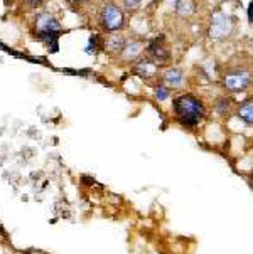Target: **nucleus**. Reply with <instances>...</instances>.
<instances>
[{
    "mask_svg": "<svg viewBox=\"0 0 253 254\" xmlns=\"http://www.w3.org/2000/svg\"><path fill=\"white\" fill-rule=\"evenodd\" d=\"M125 2V7L128 10H132V8H137V5L140 3V0H123Z\"/></svg>",
    "mask_w": 253,
    "mask_h": 254,
    "instance_id": "17",
    "label": "nucleus"
},
{
    "mask_svg": "<svg viewBox=\"0 0 253 254\" xmlns=\"http://www.w3.org/2000/svg\"><path fill=\"white\" fill-rule=\"evenodd\" d=\"M172 108L175 120L184 128H194L198 127L201 120L204 118L206 110L199 98L194 94H182L172 101Z\"/></svg>",
    "mask_w": 253,
    "mask_h": 254,
    "instance_id": "1",
    "label": "nucleus"
},
{
    "mask_svg": "<svg viewBox=\"0 0 253 254\" xmlns=\"http://www.w3.org/2000/svg\"><path fill=\"white\" fill-rule=\"evenodd\" d=\"M36 25L37 32H61V25L48 12H42L36 17Z\"/></svg>",
    "mask_w": 253,
    "mask_h": 254,
    "instance_id": "6",
    "label": "nucleus"
},
{
    "mask_svg": "<svg viewBox=\"0 0 253 254\" xmlns=\"http://www.w3.org/2000/svg\"><path fill=\"white\" fill-rule=\"evenodd\" d=\"M27 2H31V3H39V2H42V0H27Z\"/></svg>",
    "mask_w": 253,
    "mask_h": 254,
    "instance_id": "19",
    "label": "nucleus"
},
{
    "mask_svg": "<svg viewBox=\"0 0 253 254\" xmlns=\"http://www.w3.org/2000/svg\"><path fill=\"white\" fill-rule=\"evenodd\" d=\"M223 84L231 93L245 91L248 86L252 84V74L247 69H237L233 72H228V74L223 77Z\"/></svg>",
    "mask_w": 253,
    "mask_h": 254,
    "instance_id": "2",
    "label": "nucleus"
},
{
    "mask_svg": "<svg viewBox=\"0 0 253 254\" xmlns=\"http://www.w3.org/2000/svg\"><path fill=\"white\" fill-rule=\"evenodd\" d=\"M231 31H233V19L228 14H225V12H216L213 15L209 36L213 39H225L230 36Z\"/></svg>",
    "mask_w": 253,
    "mask_h": 254,
    "instance_id": "3",
    "label": "nucleus"
},
{
    "mask_svg": "<svg viewBox=\"0 0 253 254\" xmlns=\"http://www.w3.org/2000/svg\"><path fill=\"white\" fill-rule=\"evenodd\" d=\"M108 47L115 53H123V47H125V41L120 36H113L108 41Z\"/></svg>",
    "mask_w": 253,
    "mask_h": 254,
    "instance_id": "13",
    "label": "nucleus"
},
{
    "mask_svg": "<svg viewBox=\"0 0 253 254\" xmlns=\"http://www.w3.org/2000/svg\"><path fill=\"white\" fill-rule=\"evenodd\" d=\"M140 51H142V47H140L139 42H130V44H125V47H123V54H125L127 59H135Z\"/></svg>",
    "mask_w": 253,
    "mask_h": 254,
    "instance_id": "12",
    "label": "nucleus"
},
{
    "mask_svg": "<svg viewBox=\"0 0 253 254\" xmlns=\"http://www.w3.org/2000/svg\"><path fill=\"white\" fill-rule=\"evenodd\" d=\"M156 98L159 101H166L169 98V88L166 84H159L156 86Z\"/></svg>",
    "mask_w": 253,
    "mask_h": 254,
    "instance_id": "16",
    "label": "nucleus"
},
{
    "mask_svg": "<svg viewBox=\"0 0 253 254\" xmlns=\"http://www.w3.org/2000/svg\"><path fill=\"white\" fill-rule=\"evenodd\" d=\"M96 51H98V36L96 34H91V37L88 39V46H86V49H84V53L95 54Z\"/></svg>",
    "mask_w": 253,
    "mask_h": 254,
    "instance_id": "15",
    "label": "nucleus"
},
{
    "mask_svg": "<svg viewBox=\"0 0 253 254\" xmlns=\"http://www.w3.org/2000/svg\"><path fill=\"white\" fill-rule=\"evenodd\" d=\"M101 24L106 31H120L125 25L123 19V12L117 5H106L101 12Z\"/></svg>",
    "mask_w": 253,
    "mask_h": 254,
    "instance_id": "4",
    "label": "nucleus"
},
{
    "mask_svg": "<svg viewBox=\"0 0 253 254\" xmlns=\"http://www.w3.org/2000/svg\"><path fill=\"white\" fill-rule=\"evenodd\" d=\"M175 12L182 17L191 15L194 12V2L192 0H177L175 2Z\"/></svg>",
    "mask_w": 253,
    "mask_h": 254,
    "instance_id": "11",
    "label": "nucleus"
},
{
    "mask_svg": "<svg viewBox=\"0 0 253 254\" xmlns=\"http://www.w3.org/2000/svg\"><path fill=\"white\" fill-rule=\"evenodd\" d=\"M237 116L242 120L243 123L247 125H253V100H247L240 105V108L237 111Z\"/></svg>",
    "mask_w": 253,
    "mask_h": 254,
    "instance_id": "8",
    "label": "nucleus"
},
{
    "mask_svg": "<svg viewBox=\"0 0 253 254\" xmlns=\"http://www.w3.org/2000/svg\"><path fill=\"white\" fill-rule=\"evenodd\" d=\"M135 72L139 76H144V77H149V76H154L156 74V64L149 59H142L135 64Z\"/></svg>",
    "mask_w": 253,
    "mask_h": 254,
    "instance_id": "10",
    "label": "nucleus"
},
{
    "mask_svg": "<svg viewBox=\"0 0 253 254\" xmlns=\"http://www.w3.org/2000/svg\"><path fill=\"white\" fill-rule=\"evenodd\" d=\"M164 81L170 88H179V86L184 84V72L181 69H169V71H166Z\"/></svg>",
    "mask_w": 253,
    "mask_h": 254,
    "instance_id": "9",
    "label": "nucleus"
},
{
    "mask_svg": "<svg viewBox=\"0 0 253 254\" xmlns=\"http://www.w3.org/2000/svg\"><path fill=\"white\" fill-rule=\"evenodd\" d=\"M231 105H233V101H231L230 98H221V100L216 103V110L220 111L221 115H225V113H228V111H230Z\"/></svg>",
    "mask_w": 253,
    "mask_h": 254,
    "instance_id": "14",
    "label": "nucleus"
},
{
    "mask_svg": "<svg viewBox=\"0 0 253 254\" xmlns=\"http://www.w3.org/2000/svg\"><path fill=\"white\" fill-rule=\"evenodd\" d=\"M5 2H7V0H5Z\"/></svg>",
    "mask_w": 253,
    "mask_h": 254,
    "instance_id": "20",
    "label": "nucleus"
},
{
    "mask_svg": "<svg viewBox=\"0 0 253 254\" xmlns=\"http://www.w3.org/2000/svg\"><path fill=\"white\" fill-rule=\"evenodd\" d=\"M59 36H61V32H37L36 34V37L48 46L49 53H58L59 51V42H58Z\"/></svg>",
    "mask_w": 253,
    "mask_h": 254,
    "instance_id": "7",
    "label": "nucleus"
},
{
    "mask_svg": "<svg viewBox=\"0 0 253 254\" xmlns=\"http://www.w3.org/2000/svg\"><path fill=\"white\" fill-rule=\"evenodd\" d=\"M147 53L154 63H167L170 59V53L164 46V37H156L154 41H151V44L147 47Z\"/></svg>",
    "mask_w": 253,
    "mask_h": 254,
    "instance_id": "5",
    "label": "nucleus"
},
{
    "mask_svg": "<svg viewBox=\"0 0 253 254\" xmlns=\"http://www.w3.org/2000/svg\"><path fill=\"white\" fill-rule=\"evenodd\" d=\"M247 14H248V20H250V24H253V0L250 2L248 8H247Z\"/></svg>",
    "mask_w": 253,
    "mask_h": 254,
    "instance_id": "18",
    "label": "nucleus"
}]
</instances>
